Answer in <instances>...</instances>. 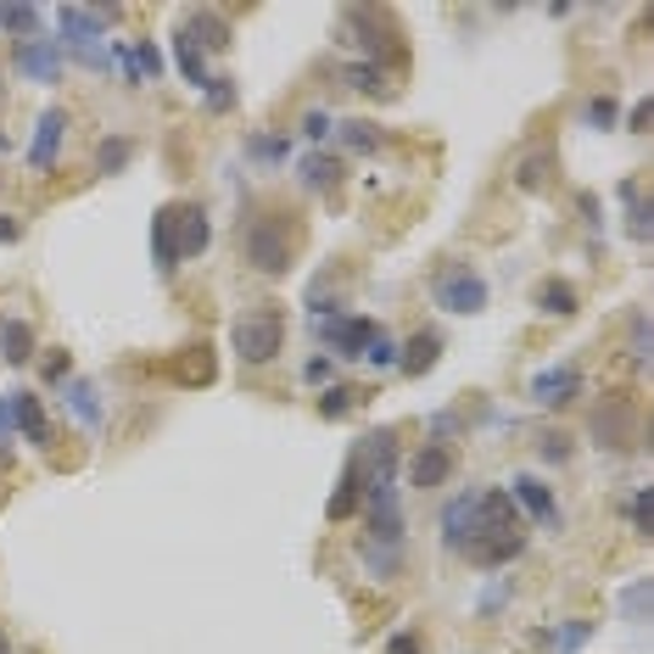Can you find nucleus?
<instances>
[{
  "label": "nucleus",
  "instance_id": "nucleus-28",
  "mask_svg": "<svg viewBox=\"0 0 654 654\" xmlns=\"http://www.w3.org/2000/svg\"><path fill=\"white\" fill-rule=\"evenodd\" d=\"M621 202H626V229H632V240H648V202H643V185L626 180V185H621Z\"/></svg>",
  "mask_w": 654,
  "mask_h": 654
},
{
  "label": "nucleus",
  "instance_id": "nucleus-26",
  "mask_svg": "<svg viewBox=\"0 0 654 654\" xmlns=\"http://www.w3.org/2000/svg\"><path fill=\"white\" fill-rule=\"evenodd\" d=\"M554 162H559V157H554L548 146L532 151V157H521V162H515V185H521V191H543L548 174H554Z\"/></svg>",
  "mask_w": 654,
  "mask_h": 654
},
{
  "label": "nucleus",
  "instance_id": "nucleus-39",
  "mask_svg": "<svg viewBox=\"0 0 654 654\" xmlns=\"http://www.w3.org/2000/svg\"><path fill=\"white\" fill-rule=\"evenodd\" d=\"M632 532L637 537H648V526H654V493H648V486H637V493H632Z\"/></svg>",
  "mask_w": 654,
  "mask_h": 654
},
{
  "label": "nucleus",
  "instance_id": "nucleus-50",
  "mask_svg": "<svg viewBox=\"0 0 654 654\" xmlns=\"http://www.w3.org/2000/svg\"><path fill=\"white\" fill-rule=\"evenodd\" d=\"M0 654H12V637L7 632H0Z\"/></svg>",
  "mask_w": 654,
  "mask_h": 654
},
{
  "label": "nucleus",
  "instance_id": "nucleus-13",
  "mask_svg": "<svg viewBox=\"0 0 654 654\" xmlns=\"http://www.w3.org/2000/svg\"><path fill=\"white\" fill-rule=\"evenodd\" d=\"M453 448L448 442H426L415 459H408V486H420V493H431V486H442L453 475Z\"/></svg>",
  "mask_w": 654,
  "mask_h": 654
},
{
  "label": "nucleus",
  "instance_id": "nucleus-38",
  "mask_svg": "<svg viewBox=\"0 0 654 654\" xmlns=\"http://www.w3.org/2000/svg\"><path fill=\"white\" fill-rule=\"evenodd\" d=\"M593 637V621H570V626H559V632H548V643L559 648V654H570V648H582Z\"/></svg>",
  "mask_w": 654,
  "mask_h": 654
},
{
  "label": "nucleus",
  "instance_id": "nucleus-15",
  "mask_svg": "<svg viewBox=\"0 0 654 654\" xmlns=\"http://www.w3.org/2000/svg\"><path fill=\"white\" fill-rule=\"evenodd\" d=\"M180 264L185 258H196V253H207V240H213V224H207V207L202 202H180Z\"/></svg>",
  "mask_w": 654,
  "mask_h": 654
},
{
  "label": "nucleus",
  "instance_id": "nucleus-44",
  "mask_svg": "<svg viewBox=\"0 0 654 654\" xmlns=\"http://www.w3.org/2000/svg\"><path fill=\"white\" fill-rule=\"evenodd\" d=\"M386 654H420L415 632H397V637H386Z\"/></svg>",
  "mask_w": 654,
  "mask_h": 654
},
{
  "label": "nucleus",
  "instance_id": "nucleus-48",
  "mask_svg": "<svg viewBox=\"0 0 654 654\" xmlns=\"http://www.w3.org/2000/svg\"><path fill=\"white\" fill-rule=\"evenodd\" d=\"M331 375V358H308V369H302V380H324Z\"/></svg>",
  "mask_w": 654,
  "mask_h": 654
},
{
  "label": "nucleus",
  "instance_id": "nucleus-17",
  "mask_svg": "<svg viewBox=\"0 0 654 654\" xmlns=\"http://www.w3.org/2000/svg\"><path fill=\"white\" fill-rule=\"evenodd\" d=\"M577 386H582L577 364H559V369H543V375L532 380V397H537L543 408H554V403H570V397H577Z\"/></svg>",
  "mask_w": 654,
  "mask_h": 654
},
{
  "label": "nucleus",
  "instance_id": "nucleus-1",
  "mask_svg": "<svg viewBox=\"0 0 654 654\" xmlns=\"http://www.w3.org/2000/svg\"><path fill=\"white\" fill-rule=\"evenodd\" d=\"M297 235L302 224L291 213H253L240 218V253H247V264L269 280H286L291 275V253H297Z\"/></svg>",
  "mask_w": 654,
  "mask_h": 654
},
{
  "label": "nucleus",
  "instance_id": "nucleus-8",
  "mask_svg": "<svg viewBox=\"0 0 654 654\" xmlns=\"http://www.w3.org/2000/svg\"><path fill=\"white\" fill-rule=\"evenodd\" d=\"M504 493H510V504L526 510L543 532H559V504H554V493H548V481H543V475H515Z\"/></svg>",
  "mask_w": 654,
  "mask_h": 654
},
{
  "label": "nucleus",
  "instance_id": "nucleus-33",
  "mask_svg": "<svg viewBox=\"0 0 654 654\" xmlns=\"http://www.w3.org/2000/svg\"><path fill=\"white\" fill-rule=\"evenodd\" d=\"M336 140H342L347 151H375V146H380V129H375V124L347 118V124H336Z\"/></svg>",
  "mask_w": 654,
  "mask_h": 654
},
{
  "label": "nucleus",
  "instance_id": "nucleus-27",
  "mask_svg": "<svg viewBox=\"0 0 654 654\" xmlns=\"http://www.w3.org/2000/svg\"><path fill=\"white\" fill-rule=\"evenodd\" d=\"M247 157L253 162H291V135H247Z\"/></svg>",
  "mask_w": 654,
  "mask_h": 654
},
{
  "label": "nucleus",
  "instance_id": "nucleus-18",
  "mask_svg": "<svg viewBox=\"0 0 654 654\" xmlns=\"http://www.w3.org/2000/svg\"><path fill=\"white\" fill-rule=\"evenodd\" d=\"M180 34H185L196 51H202V45H207V51H229V23H224L218 12H202V7L185 12V29H180Z\"/></svg>",
  "mask_w": 654,
  "mask_h": 654
},
{
  "label": "nucleus",
  "instance_id": "nucleus-22",
  "mask_svg": "<svg viewBox=\"0 0 654 654\" xmlns=\"http://www.w3.org/2000/svg\"><path fill=\"white\" fill-rule=\"evenodd\" d=\"M437 358H442V336L437 331H420L415 342L397 353V369L403 375H426V369H437Z\"/></svg>",
  "mask_w": 654,
  "mask_h": 654
},
{
  "label": "nucleus",
  "instance_id": "nucleus-20",
  "mask_svg": "<svg viewBox=\"0 0 654 654\" xmlns=\"http://www.w3.org/2000/svg\"><path fill=\"white\" fill-rule=\"evenodd\" d=\"M297 169H302V185H308V191H336L342 174H347V169H342V157H331V151H308Z\"/></svg>",
  "mask_w": 654,
  "mask_h": 654
},
{
  "label": "nucleus",
  "instance_id": "nucleus-9",
  "mask_svg": "<svg viewBox=\"0 0 654 654\" xmlns=\"http://www.w3.org/2000/svg\"><path fill=\"white\" fill-rule=\"evenodd\" d=\"M521 548H526V526H521V532H481V537H470L459 554H464L475 570H498V565L521 559Z\"/></svg>",
  "mask_w": 654,
  "mask_h": 654
},
{
  "label": "nucleus",
  "instance_id": "nucleus-34",
  "mask_svg": "<svg viewBox=\"0 0 654 654\" xmlns=\"http://www.w3.org/2000/svg\"><path fill=\"white\" fill-rule=\"evenodd\" d=\"M353 408H358V392H353V386H331V392L319 397V415H324V420H347Z\"/></svg>",
  "mask_w": 654,
  "mask_h": 654
},
{
  "label": "nucleus",
  "instance_id": "nucleus-35",
  "mask_svg": "<svg viewBox=\"0 0 654 654\" xmlns=\"http://www.w3.org/2000/svg\"><path fill=\"white\" fill-rule=\"evenodd\" d=\"M40 18H45L40 7H0V29H12L18 40H23V34L34 40V29H40Z\"/></svg>",
  "mask_w": 654,
  "mask_h": 654
},
{
  "label": "nucleus",
  "instance_id": "nucleus-46",
  "mask_svg": "<svg viewBox=\"0 0 654 654\" xmlns=\"http://www.w3.org/2000/svg\"><path fill=\"white\" fill-rule=\"evenodd\" d=\"M648 118H654V107H648V101H637V107L626 112V129H648Z\"/></svg>",
  "mask_w": 654,
  "mask_h": 654
},
{
  "label": "nucleus",
  "instance_id": "nucleus-16",
  "mask_svg": "<svg viewBox=\"0 0 654 654\" xmlns=\"http://www.w3.org/2000/svg\"><path fill=\"white\" fill-rule=\"evenodd\" d=\"M12 420L34 448H51V420H45V403L34 392H12Z\"/></svg>",
  "mask_w": 654,
  "mask_h": 654
},
{
  "label": "nucleus",
  "instance_id": "nucleus-40",
  "mask_svg": "<svg viewBox=\"0 0 654 654\" xmlns=\"http://www.w3.org/2000/svg\"><path fill=\"white\" fill-rule=\"evenodd\" d=\"M364 358H369L375 369H397V342H392L386 331H375V342L364 347Z\"/></svg>",
  "mask_w": 654,
  "mask_h": 654
},
{
  "label": "nucleus",
  "instance_id": "nucleus-30",
  "mask_svg": "<svg viewBox=\"0 0 654 654\" xmlns=\"http://www.w3.org/2000/svg\"><path fill=\"white\" fill-rule=\"evenodd\" d=\"M129 157H135V140H101L96 146V174H124L129 169Z\"/></svg>",
  "mask_w": 654,
  "mask_h": 654
},
{
  "label": "nucleus",
  "instance_id": "nucleus-5",
  "mask_svg": "<svg viewBox=\"0 0 654 654\" xmlns=\"http://www.w3.org/2000/svg\"><path fill=\"white\" fill-rule=\"evenodd\" d=\"M112 18H118V7L107 12V7H62L56 12V29H62V51H73V45H101L107 40V29H112Z\"/></svg>",
  "mask_w": 654,
  "mask_h": 654
},
{
  "label": "nucleus",
  "instance_id": "nucleus-25",
  "mask_svg": "<svg viewBox=\"0 0 654 654\" xmlns=\"http://www.w3.org/2000/svg\"><path fill=\"white\" fill-rule=\"evenodd\" d=\"M537 308L548 319H570V313H577V286H570V280H543L537 286Z\"/></svg>",
  "mask_w": 654,
  "mask_h": 654
},
{
  "label": "nucleus",
  "instance_id": "nucleus-43",
  "mask_svg": "<svg viewBox=\"0 0 654 654\" xmlns=\"http://www.w3.org/2000/svg\"><path fill=\"white\" fill-rule=\"evenodd\" d=\"M543 459L548 464H565L570 459V437H543Z\"/></svg>",
  "mask_w": 654,
  "mask_h": 654
},
{
  "label": "nucleus",
  "instance_id": "nucleus-41",
  "mask_svg": "<svg viewBox=\"0 0 654 654\" xmlns=\"http://www.w3.org/2000/svg\"><path fill=\"white\" fill-rule=\"evenodd\" d=\"M331 129H336L331 112H308V118H302V135H308V140H331Z\"/></svg>",
  "mask_w": 654,
  "mask_h": 654
},
{
  "label": "nucleus",
  "instance_id": "nucleus-36",
  "mask_svg": "<svg viewBox=\"0 0 654 654\" xmlns=\"http://www.w3.org/2000/svg\"><path fill=\"white\" fill-rule=\"evenodd\" d=\"M615 118H621V107H615V96L604 90V96H593L588 107H582V124L588 129H615Z\"/></svg>",
  "mask_w": 654,
  "mask_h": 654
},
{
  "label": "nucleus",
  "instance_id": "nucleus-37",
  "mask_svg": "<svg viewBox=\"0 0 654 654\" xmlns=\"http://www.w3.org/2000/svg\"><path fill=\"white\" fill-rule=\"evenodd\" d=\"M202 107L207 112H229L235 107V78H207V85H202Z\"/></svg>",
  "mask_w": 654,
  "mask_h": 654
},
{
  "label": "nucleus",
  "instance_id": "nucleus-14",
  "mask_svg": "<svg viewBox=\"0 0 654 654\" xmlns=\"http://www.w3.org/2000/svg\"><path fill=\"white\" fill-rule=\"evenodd\" d=\"M358 498H364V459L353 453V459L342 464V475H336V493H331V504H324V515L347 521V515L358 510Z\"/></svg>",
  "mask_w": 654,
  "mask_h": 654
},
{
  "label": "nucleus",
  "instance_id": "nucleus-42",
  "mask_svg": "<svg viewBox=\"0 0 654 654\" xmlns=\"http://www.w3.org/2000/svg\"><path fill=\"white\" fill-rule=\"evenodd\" d=\"M632 358H637V364L648 358V319H643V313L632 319Z\"/></svg>",
  "mask_w": 654,
  "mask_h": 654
},
{
  "label": "nucleus",
  "instance_id": "nucleus-49",
  "mask_svg": "<svg viewBox=\"0 0 654 654\" xmlns=\"http://www.w3.org/2000/svg\"><path fill=\"white\" fill-rule=\"evenodd\" d=\"M0 464H12V448H7V431H0Z\"/></svg>",
  "mask_w": 654,
  "mask_h": 654
},
{
  "label": "nucleus",
  "instance_id": "nucleus-21",
  "mask_svg": "<svg viewBox=\"0 0 654 654\" xmlns=\"http://www.w3.org/2000/svg\"><path fill=\"white\" fill-rule=\"evenodd\" d=\"M470 532H475V493H459V498L442 510V537H448V548L459 554V548L470 543Z\"/></svg>",
  "mask_w": 654,
  "mask_h": 654
},
{
  "label": "nucleus",
  "instance_id": "nucleus-47",
  "mask_svg": "<svg viewBox=\"0 0 654 654\" xmlns=\"http://www.w3.org/2000/svg\"><path fill=\"white\" fill-rule=\"evenodd\" d=\"M45 380H56V386L67 380V358H62V353H51V358H45Z\"/></svg>",
  "mask_w": 654,
  "mask_h": 654
},
{
  "label": "nucleus",
  "instance_id": "nucleus-19",
  "mask_svg": "<svg viewBox=\"0 0 654 654\" xmlns=\"http://www.w3.org/2000/svg\"><path fill=\"white\" fill-rule=\"evenodd\" d=\"M174 380H180V386H213V380H218L213 347H207V342H202V347H185V353L174 358Z\"/></svg>",
  "mask_w": 654,
  "mask_h": 654
},
{
  "label": "nucleus",
  "instance_id": "nucleus-23",
  "mask_svg": "<svg viewBox=\"0 0 654 654\" xmlns=\"http://www.w3.org/2000/svg\"><path fill=\"white\" fill-rule=\"evenodd\" d=\"M0 358L7 364H29L34 358V331L23 319H0Z\"/></svg>",
  "mask_w": 654,
  "mask_h": 654
},
{
  "label": "nucleus",
  "instance_id": "nucleus-4",
  "mask_svg": "<svg viewBox=\"0 0 654 654\" xmlns=\"http://www.w3.org/2000/svg\"><path fill=\"white\" fill-rule=\"evenodd\" d=\"M431 297H437L442 313H481V308H486V280H481L470 264H459V269H442V275H437Z\"/></svg>",
  "mask_w": 654,
  "mask_h": 654
},
{
  "label": "nucleus",
  "instance_id": "nucleus-11",
  "mask_svg": "<svg viewBox=\"0 0 654 654\" xmlns=\"http://www.w3.org/2000/svg\"><path fill=\"white\" fill-rule=\"evenodd\" d=\"M62 135H67V112H62V107H45L40 124H34V140H29V169H34V174H51V169H56Z\"/></svg>",
  "mask_w": 654,
  "mask_h": 654
},
{
  "label": "nucleus",
  "instance_id": "nucleus-32",
  "mask_svg": "<svg viewBox=\"0 0 654 654\" xmlns=\"http://www.w3.org/2000/svg\"><path fill=\"white\" fill-rule=\"evenodd\" d=\"M174 56H180V73H185L191 85L202 90V85H207V56H202V51H196L185 34H174Z\"/></svg>",
  "mask_w": 654,
  "mask_h": 654
},
{
  "label": "nucleus",
  "instance_id": "nucleus-45",
  "mask_svg": "<svg viewBox=\"0 0 654 654\" xmlns=\"http://www.w3.org/2000/svg\"><path fill=\"white\" fill-rule=\"evenodd\" d=\"M12 240H23V224L0 213V247H12Z\"/></svg>",
  "mask_w": 654,
  "mask_h": 654
},
{
  "label": "nucleus",
  "instance_id": "nucleus-31",
  "mask_svg": "<svg viewBox=\"0 0 654 654\" xmlns=\"http://www.w3.org/2000/svg\"><path fill=\"white\" fill-rule=\"evenodd\" d=\"M129 62H135V73H140V85H157V78H162V67H169V62H162V51H157L151 40H135V45H129Z\"/></svg>",
  "mask_w": 654,
  "mask_h": 654
},
{
  "label": "nucleus",
  "instance_id": "nucleus-3",
  "mask_svg": "<svg viewBox=\"0 0 654 654\" xmlns=\"http://www.w3.org/2000/svg\"><path fill=\"white\" fill-rule=\"evenodd\" d=\"M342 40L364 51V62L386 67V62H403V34L392 23V12H375V7H347L342 12Z\"/></svg>",
  "mask_w": 654,
  "mask_h": 654
},
{
  "label": "nucleus",
  "instance_id": "nucleus-51",
  "mask_svg": "<svg viewBox=\"0 0 654 654\" xmlns=\"http://www.w3.org/2000/svg\"><path fill=\"white\" fill-rule=\"evenodd\" d=\"M0 151H7V135H0Z\"/></svg>",
  "mask_w": 654,
  "mask_h": 654
},
{
  "label": "nucleus",
  "instance_id": "nucleus-2",
  "mask_svg": "<svg viewBox=\"0 0 654 654\" xmlns=\"http://www.w3.org/2000/svg\"><path fill=\"white\" fill-rule=\"evenodd\" d=\"M229 342H235V358L240 364H275L280 358V347H286V308L280 302H258V308H247L235 319V331H229Z\"/></svg>",
  "mask_w": 654,
  "mask_h": 654
},
{
  "label": "nucleus",
  "instance_id": "nucleus-24",
  "mask_svg": "<svg viewBox=\"0 0 654 654\" xmlns=\"http://www.w3.org/2000/svg\"><path fill=\"white\" fill-rule=\"evenodd\" d=\"M62 403H73V415L85 426H101V392L90 380H62Z\"/></svg>",
  "mask_w": 654,
  "mask_h": 654
},
{
  "label": "nucleus",
  "instance_id": "nucleus-10",
  "mask_svg": "<svg viewBox=\"0 0 654 654\" xmlns=\"http://www.w3.org/2000/svg\"><path fill=\"white\" fill-rule=\"evenodd\" d=\"M174 224H180V202L157 207V218H151V264H157L162 280L180 275V229Z\"/></svg>",
  "mask_w": 654,
  "mask_h": 654
},
{
  "label": "nucleus",
  "instance_id": "nucleus-12",
  "mask_svg": "<svg viewBox=\"0 0 654 654\" xmlns=\"http://www.w3.org/2000/svg\"><path fill=\"white\" fill-rule=\"evenodd\" d=\"M18 73L29 78V85H56L62 73V45L56 40H18Z\"/></svg>",
  "mask_w": 654,
  "mask_h": 654
},
{
  "label": "nucleus",
  "instance_id": "nucleus-29",
  "mask_svg": "<svg viewBox=\"0 0 654 654\" xmlns=\"http://www.w3.org/2000/svg\"><path fill=\"white\" fill-rule=\"evenodd\" d=\"M347 85H353L358 96H392L386 67H375V62H353V67H347Z\"/></svg>",
  "mask_w": 654,
  "mask_h": 654
},
{
  "label": "nucleus",
  "instance_id": "nucleus-7",
  "mask_svg": "<svg viewBox=\"0 0 654 654\" xmlns=\"http://www.w3.org/2000/svg\"><path fill=\"white\" fill-rule=\"evenodd\" d=\"M593 437H599V448H610V453H626L632 442H637V408H632V397H610L599 415H593Z\"/></svg>",
  "mask_w": 654,
  "mask_h": 654
},
{
  "label": "nucleus",
  "instance_id": "nucleus-6",
  "mask_svg": "<svg viewBox=\"0 0 654 654\" xmlns=\"http://www.w3.org/2000/svg\"><path fill=\"white\" fill-rule=\"evenodd\" d=\"M313 331L336 347V358H364V347L375 342L380 324L375 319H358V313H336V319H313Z\"/></svg>",
  "mask_w": 654,
  "mask_h": 654
}]
</instances>
